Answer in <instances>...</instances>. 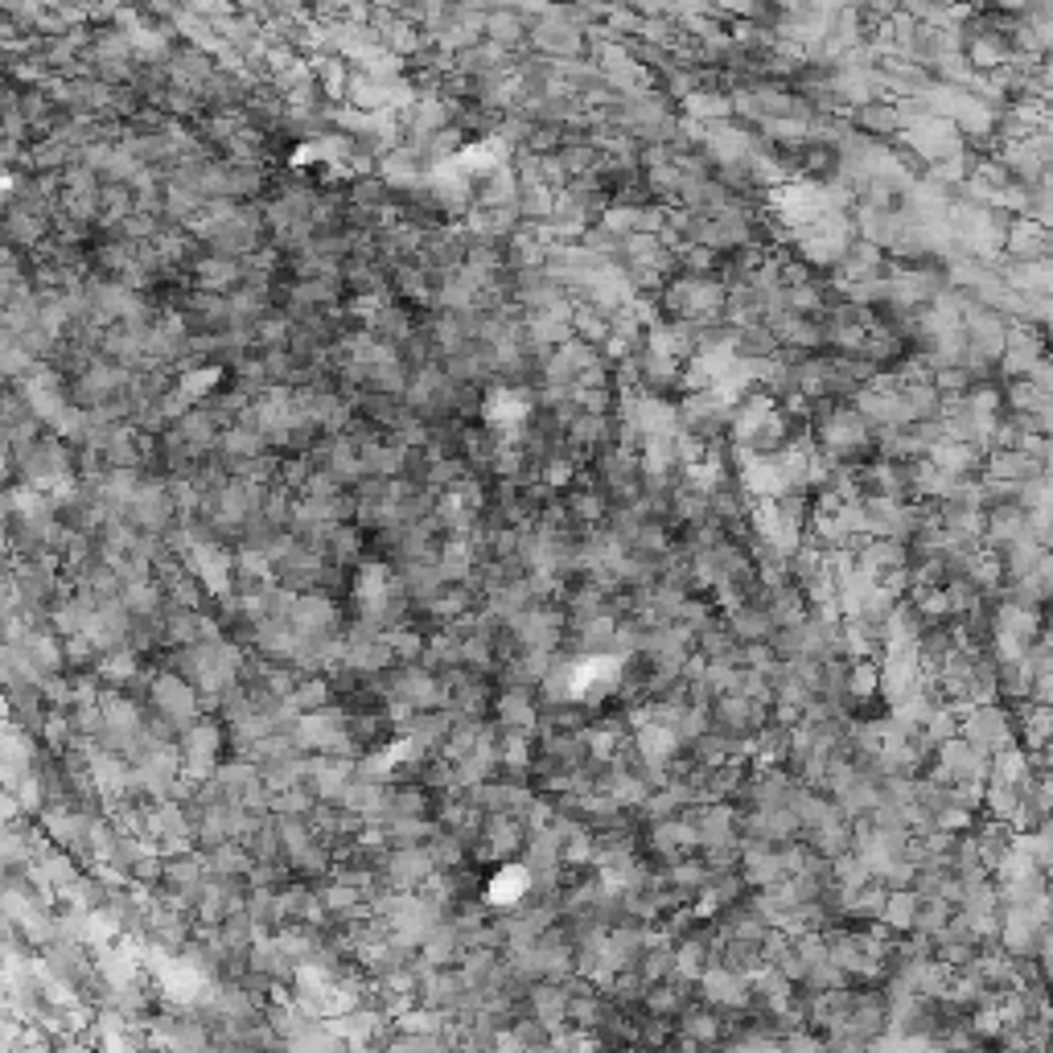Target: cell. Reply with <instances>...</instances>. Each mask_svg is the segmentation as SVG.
<instances>
[{
	"label": "cell",
	"mask_w": 1053,
	"mask_h": 1053,
	"mask_svg": "<svg viewBox=\"0 0 1053 1053\" xmlns=\"http://www.w3.org/2000/svg\"><path fill=\"white\" fill-rule=\"evenodd\" d=\"M149 700H153V708H157L161 716H169V721L182 724V728L202 716V695H198V688H194L186 676H177L174 667L153 676Z\"/></svg>",
	"instance_id": "obj_1"
},
{
	"label": "cell",
	"mask_w": 1053,
	"mask_h": 1053,
	"mask_svg": "<svg viewBox=\"0 0 1053 1053\" xmlns=\"http://www.w3.org/2000/svg\"><path fill=\"white\" fill-rule=\"evenodd\" d=\"M700 1000L712 1008H721V1012H745V1008L754 1005V988H749V975L733 972V967H724L721 959L708 963V972L700 975Z\"/></svg>",
	"instance_id": "obj_2"
},
{
	"label": "cell",
	"mask_w": 1053,
	"mask_h": 1053,
	"mask_svg": "<svg viewBox=\"0 0 1053 1053\" xmlns=\"http://www.w3.org/2000/svg\"><path fill=\"white\" fill-rule=\"evenodd\" d=\"M506 626L515 629L523 650H560V638H564V629H568V614L551 610L548 601H539L531 610H523L519 617H511Z\"/></svg>",
	"instance_id": "obj_3"
},
{
	"label": "cell",
	"mask_w": 1053,
	"mask_h": 1053,
	"mask_svg": "<svg viewBox=\"0 0 1053 1053\" xmlns=\"http://www.w3.org/2000/svg\"><path fill=\"white\" fill-rule=\"evenodd\" d=\"M432 873H437V856H432L428 844H404V848H392L387 852V860H383V868H379V877L387 880L392 889H399V893L420 889Z\"/></svg>",
	"instance_id": "obj_4"
},
{
	"label": "cell",
	"mask_w": 1053,
	"mask_h": 1053,
	"mask_svg": "<svg viewBox=\"0 0 1053 1053\" xmlns=\"http://www.w3.org/2000/svg\"><path fill=\"white\" fill-rule=\"evenodd\" d=\"M293 629H297L305 643H321V638H333L338 629H342V610H338V601L330 597V593H321V589H309V593H300L297 610H293Z\"/></svg>",
	"instance_id": "obj_5"
},
{
	"label": "cell",
	"mask_w": 1053,
	"mask_h": 1053,
	"mask_svg": "<svg viewBox=\"0 0 1053 1053\" xmlns=\"http://www.w3.org/2000/svg\"><path fill=\"white\" fill-rule=\"evenodd\" d=\"M692 848H700V832H695V819L688 811L650 823V852L655 856L679 860V856H692Z\"/></svg>",
	"instance_id": "obj_6"
},
{
	"label": "cell",
	"mask_w": 1053,
	"mask_h": 1053,
	"mask_svg": "<svg viewBox=\"0 0 1053 1053\" xmlns=\"http://www.w3.org/2000/svg\"><path fill=\"white\" fill-rule=\"evenodd\" d=\"M486 42L511 50V54L531 50V17L519 13V9H506V4L490 9L486 13Z\"/></svg>",
	"instance_id": "obj_7"
},
{
	"label": "cell",
	"mask_w": 1053,
	"mask_h": 1053,
	"mask_svg": "<svg viewBox=\"0 0 1053 1053\" xmlns=\"http://www.w3.org/2000/svg\"><path fill=\"white\" fill-rule=\"evenodd\" d=\"M189 276H194V288H206V293H235L239 281H243V260L206 252Z\"/></svg>",
	"instance_id": "obj_8"
},
{
	"label": "cell",
	"mask_w": 1053,
	"mask_h": 1053,
	"mask_svg": "<svg viewBox=\"0 0 1053 1053\" xmlns=\"http://www.w3.org/2000/svg\"><path fill=\"white\" fill-rule=\"evenodd\" d=\"M539 712L544 708L535 704V695L527 688H503L494 695V721L503 728H523V733H535L539 728Z\"/></svg>",
	"instance_id": "obj_9"
},
{
	"label": "cell",
	"mask_w": 1053,
	"mask_h": 1053,
	"mask_svg": "<svg viewBox=\"0 0 1053 1053\" xmlns=\"http://www.w3.org/2000/svg\"><path fill=\"white\" fill-rule=\"evenodd\" d=\"M728 629L737 634L741 643H770L778 634V622L770 617L766 601H741L728 610Z\"/></svg>",
	"instance_id": "obj_10"
},
{
	"label": "cell",
	"mask_w": 1053,
	"mask_h": 1053,
	"mask_svg": "<svg viewBox=\"0 0 1053 1053\" xmlns=\"http://www.w3.org/2000/svg\"><path fill=\"white\" fill-rule=\"evenodd\" d=\"M531 897V873H527V865H511V860H503V868L494 873V877L486 880V901L490 906H523Z\"/></svg>",
	"instance_id": "obj_11"
},
{
	"label": "cell",
	"mask_w": 1053,
	"mask_h": 1053,
	"mask_svg": "<svg viewBox=\"0 0 1053 1053\" xmlns=\"http://www.w3.org/2000/svg\"><path fill=\"white\" fill-rule=\"evenodd\" d=\"M399 581L412 593V601H432L445 589V577H440L437 560H399Z\"/></svg>",
	"instance_id": "obj_12"
},
{
	"label": "cell",
	"mask_w": 1053,
	"mask_h": 1053,
	"mask_svg": "<svg viewBox=\"0 0 1053 1053\" xmlns=\"http://www.w3.org/2000/svg\"><path fill=\"white\" fill-rule=\"evenodd\" d=\"M918 910H922V897L918 889H889L885 897V910H880V926L897 930V934H913V922H918Z\"/></svg>",
	"instance_id": "obj_13"
},
{
	"label": "cell",
	"mask_w": 1053,
	"mask_h": 1053,
	"mask_svg": "<svg viewBox=\"0 0 1053 1053\" xmlns=\"http://www.w3.org/2000/svg\"><path fill=\"white\" fill-rule=\"evenodd\" d=\"M206 865H210L215 877H248L255 868V856L248 852L243 840H222L219 848L206 852Z\"/></svg>",
	"instance_id": "obj_14"
},
{
	"label": "cell",
	"mask_w": 1053,
	"mask_h": 1053,
	"mask_svg": "<svg viewBox=\"0 0 1053 1053\" xmlns=\"http://www.w3.org/2000/svg\"><path fill=\"white\" fill-rule=\"evenodd\" d=\"M219 453L222 457H260V453H272V445H267L264 428L248 425V420H235V425H227V432H222Z\"/></svg>",
	"instance_id": "obj_15"
},
{
	"label": "cell",
	"mask_w": 1053,
	"mask_h": 1053,
	"mask_svg": "<svg viewBox=\"0 0 1053 1053\" xmlns=\"http://www.w3.org/2000/svg\"><path fill=\"white\" fill-rule=\"evenodd\" d=\"M317 897H321V906L330 910V918H342V913H354L366 906V893H362L359 885H350V880L342 877H330L317 885Z\"/></svg>",
	"instance_id": "obj_16"
},
{
	"label": "cell",
	"mask_w": 1053,
	"mask_h": 1053,
	"mask_svg": "<svg viewBox=\"0 0 1053 1053\" xmlns=\"http://www.w3.org/2000/svg\"><path fill=\"white\" fill-rule=\"evenodd\" d=\"M498 754H503V766L515 774V778H527V774H531V766H535L531 733H523V728H503Z\"/></svg>",
	"instance_id": "obj_17"
},
{
	"label": "cell",
	"mask_w": 1053,
	"mask_h": 1053,
	"mask_svg": "<svg viewBox=\"0 0 1053 1053\" xmlns=\"http://www.w3.org/2000/svg\"><path fill=\"white\" fill-rule=\"evenodd\" d=\"M638 972L650 979V984H659V979H671L676 975V939L667 934V939H659V943H650L643 951V959H638Z\"/></svg>",
	"instance_id": "obj_18"
},
{
	"label": "cell",
	"mask_w": 1053,
	"mask_h": 1053,
	"mask_svg": "<svg viewBox=\"0 0 1053 1053\" xmlns=\"http://www.w3.org/2000/svg\"><path fill=\"white\" fill-rule=\"evenodd\" d=\"M326 551H330L333 564H359V560H362V527H350V523H333Z\"/></svg>",
	"instance_id": "obj_19"
},
{
	"label": "cell",
	"mask_w": 1053,
	"mask_h": 1053,
	"mask_svg": "<svg viewBox=\"0 0 1053 1053\" xmlns=\"http://www.w3.org/2000/svg\"><path fill=\"white\" fill-rule=\"evenodd\" d=\"M383 638L392 643L395 662H399V667H412V662H420V659H425L428 638H425V634H420V629H416V626H395V629H387Z\"/></svg>",
	"instance_id": "obj_20"
},
{
	"label": "cell",
	"mask_w": 1053,
	"mask_h": 1053,
	"mask_svg": "<svg viewBox=\"0 0 1053 1053\" xmlns=\"http://www.w3.org/2000/svg\"><path fill=\"white\" fill-rule=\"evenodd\" d=\"M880 692V662L873 659H852L848 667V695L852 704H865Z\"/></svg>",
	"instance_id": "obj_21"
}]
</instances>
